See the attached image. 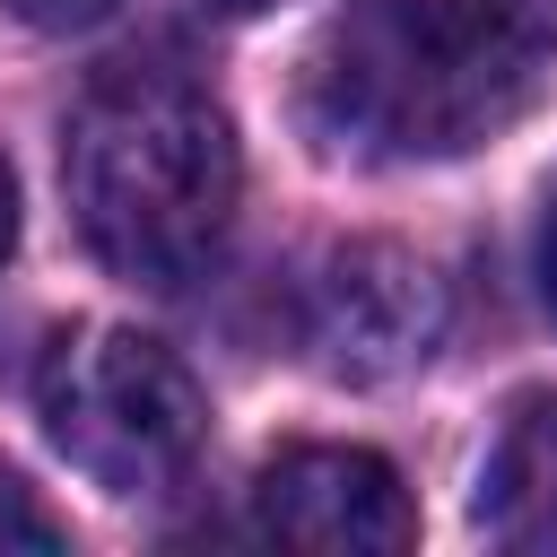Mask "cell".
Instances as JSON below:
<instances>
[{"label": "cell", "mask_w": 557, "mask_h": 557, "mask_svg": "<svg viewBox=\"0 0 557 557\" xmlns=\"http://www.w3.org/2000/svg\"><path fill=\"white\" fill-rule=\"evenodd\" d=\"M557 61V0H348L296 78L322 157H461L531 113Z\"/></svg>", "instance_id": "obj_1"}, {"label": "cell", "mask_w": 557, "mask_h": 557, "mask_svg": "<svg viewBox=\"0 0 557 557\" xmlns=\"http://www.w3.org/2000/svg\"><path fill=\"white\" fill-rule=\"evenodd\" d=\"M444 322H453V287L435 278V261L409 244H383V235L331 244L296 296V331H305L313 366L339 383H392V374L426 366Z\"/></svg>", "instance_id": "obj_4"}, {"label": "cell", "mask_w": 557, "mask_h": 557, "mask_svg": "<svg viewBox=\"0 0 557 557\" xmlns=\"http://www.w3.org/2000/svg\"><path fill=\"white\" fill-rule=\"evenodd\" d=\"M218 17H270V9H287V0H209Z\"/></svg>", "instance_id": "obj_11"}, {"label": "cell", "mask_w": 557, "mask_h": 557, "mask_svg": "<svg viewBox=\"0 0 557 557\" xmlns=\"http://www.w3.org/2000/svg\"><path fill=\"white\" fill-rule=\"evenodd\" d=\"M9 17H26V26H96L113 0H0Z\"/></svg>", "instance_id": "obj_8"}, {"label": "cell", "mask_w": 557, "mask_h": 557, "mask_svg": "<svg viewBox=\"0 0 557 557\" xmlns=\"http://www.w3.org/2000/svg\"><path fill=\"white\" fill-rule=\"evenodd\" d=\"M35 418L52 453L96 479L104 496H157L174 487L209 444V400L191 366L131 331V322H78L35 366Z\"/></svg>", "instance_id": "obj_3"}, {"label": "cell", "mask_w": 557, "mask_h": 557, "mask_svg": "<svg viewBox=\"0 0 557 557\" xmlns=\"http://www.w3.org/2000/svg\"><path fill=\"white\" fill-rule=\"evenodd\" d=\"M17 252V174L0 165V261Z\"/></svg>", "instance_id": "obj_10"}, {"label": "cell", "mask_w": 557, "mask_h": 557, "mask_svg": "<svg viewBox=\"0 0 557 557\" xmlns=\"http://www.w3.org/2000/svg\"><path fill=\"white\" fill-rule=\"evenodd\" d=\"M61 191L87 252L113 278L174 296L218 261L235 226V191H244L235 122L183 70H148V61L104 70L70 104Z\"/></svg>", "instance_id": "obj_2"}, {"label": "cell", "mask_w": 557, "mask_h": 557, "mask_svg": "<svg viewBox=\"0 0 557 557\" xmlns=\"http://www.w3.org/2000/svg\"><path fill=\"white\" fill-rule=\"evenodd\" d=\"M52 548H70V531L35 505L17 470H0V557H52Z\"/></svg>", "instance_id": "obj_7"}, {"label": "cell", "mask_w": 557, "mask_h": 557, "mask_svg": "<svg viewBox=\"0 0 557 557\" xmlns=\"http://www.w3.org/2000/svg\"><path fill=\"white\" fill-rule=\"evenodd\" d=\"M479 531L513 557H557V400H522L479 461Z\"/></svg>", "instance_id": "obj_6"}, {"label": "cell", "mask_w": 557, "mask_h": 557, "mask_svg": "<svg viewBox=\"0 0 557 557\" xmlns=\"http://www.w3.org/2000/svg\"><path fill=\"white\" fill-rule=\"evenodd\" d=\"M252 531L322 557H400L418 540V505L366 444H287L252 479Z\"/></svg>", "instance_id": "obj_5"}, {"label": "cell", "mask_w": 557, "mask_h": 557, "mask_svg": "<svg viewBox=\"0 0 557 557\" xmlns=\"http://www.w3.org/2000/svg\"><path fill=\"white\" fill-rule=\"evenodd\" d=\"M531 270H540V305H548V322H557V191H548V209H540V244H531Z\"/></svg>", "instance_id": "obj_9"}]
</instances>
